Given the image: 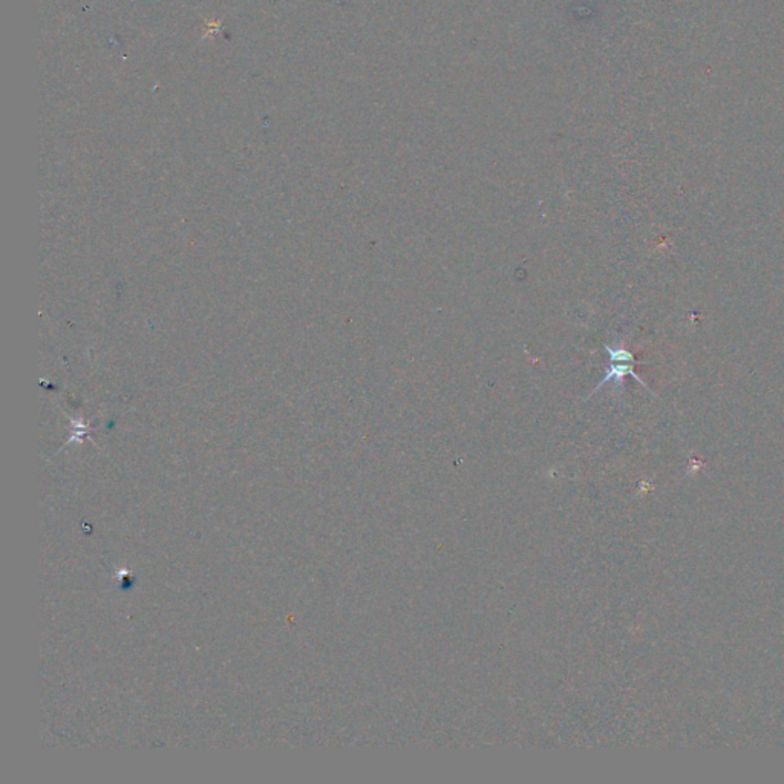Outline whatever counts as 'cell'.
<instances>
[{
  "mask_svg": "<svg viewBox=\"0 0 784 784\" xmlns=\"http://www.w3.org/2000/svg\"><path fill=\"white\" fill-rule=\"evenodd\" d=\"M634 363H638V362H611V365L607 368V371H605V377L602 379V382L599 383L598 388H596V391L603 388V385H605L607 382H611V380L616 383L617 388L622 389L625 377H626V375H631V377L636 379L645 389H648L649 392H653L651 389H649V386H647V383L642 380L636 372H634ZM653 394H654V392H653Z\"/></svg>",
  "mask_w": 784,
  "mask_h": 784,
  "instance_id": "6da1fadb",
  "label": "cell"
}]
</instances>
